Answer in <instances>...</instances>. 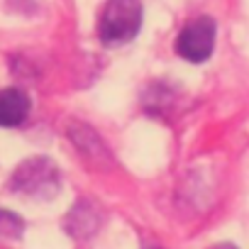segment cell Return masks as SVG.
Listing matches in <instances>:
<instances>
[{
  "mask_svg": "<svg viewBox=\"0 0 249 249\" xmlns=\"http://www.w3.org/2000/svg\"><path fill=\"white\" fill-rule=\"evenodd\" d=\"M13 3H18V10H22V3H25V0H13ZM30 3H32V0H30Z\"/></svg>",
  "mask_w": 249,
  "mask_h": 249,
  "instance_id": "ba28073f",
  "label": "cell"
},
{
  "mask_svg": "<svg viewBox=\"0 0 249 249\" xmlns=\"http://www.w3.org/2000/svg\"><path fill=\"white\" fill-rule=\"evenodd\" d=\"M142 27V3L140 0H107L103 8L100 22H98V35L100 42L107 47L127 44L130 39L137 37Z\"/></svg>",
  "mask_w": 249,
  "mask_h": 249,
  "instance_id": "7a4b0ae2",
  "label": "cell"
},
{
  "mask_svg": "<svg viewBox=\"0 0 249 249\" xmlns=\"http://www.w3.org/2000/svg\"><path fill=\"white\" fill-rule=\"evenodd\" d=\"M144 249H161V247H157V244H144Z\"/></svg>",
  "mask_w": 249,
  "mask_h": 249,
  "instance_id": "9c48e42d",
  "label": "cell"
},
{
  "mask_svg": "<svg viewBox=\"0 0 249 249\" xmlns=\"http://www.w3.org/2000/svg\"><path fill=\"white\" fill-rule=\"evenodd\" d=\"M30 115V98L20 88L0 90V127H18Z\"/></svg>",
  "mask_w": 249,
  "mask_h": 249,
  "instance_id": "277c9868",
  "label": "cell"
},
{
  "mask_svg": "<svg viewBox=\"0 0 249 249\" xmlns=\"http://www.w3.org/2000/svg\"><path fill=\"white\" fill-rule=\"evenodd\" d=\"M215 32H217L215 20L200 15L181 30L176 39V52L191 64H203L215 49Z\"/></svg>",
  "mask_w": 249,
  "mask_h": 249,
  "instance_id": "3957f363",
  "label": "cell"
},
{
  "mask_svg": "<svg viewBox=\"0 0 249 249\" xmlns=\"http://www.w3.org/2000/svg\"><path fill=\"white\" fill-rule=\"evenodd\" d=\"M98 227H100V215L90 203L83 200L71 208V213L66 217V230L71 237H90Z\"/></svg>",
  "mask_w": 249,
  "mask_h": 249,
  "instance_id": "5b68a950",
  "label": "cell"
},
{
  "mask_svg": "<svg viewBox=\"0 0 249 249\" xmlns=\"http://www.w3.org/2000/svg\"><path fill=\"white\" fill-rule=\"evenodd\" d=\"M59 186H61L59 166L47 157H32L22 161L10 176V188L27 198L49 200L59 193Z\"/></svg>",
  "mask_w": 249,
  "mask_h": 249,
  "instance_id": "6da1fadb",
  "label": "cell"
},
{
  "mask_svg": "<svg viewBox=\"0 0 249 249\" xmlns=\"http://www.w3.org/2000/svg\"><path fill=\"white\" fill-rule=\"evenodd\" d=\"M210 249H237L234 244H227V242H222V244H215V247H210Z\"/></svg>",
  "mask_w": 249,
  "mask_h": 249,
  "instance_id": "52a82bcc",
  "label": "cell"
},
{
  "mask_svg": "<svg viewBox=\"0 0 249 249\" xmlns=\"http://www.w3.org/2000/svg\"><path fill=\"white\" fill-rule=\"evenodd\" d=\"M22 232H25L22 217L15 215V213H10V210H3V208H0V239L13 242V239H20Z\"/></svg>",
  "mask_w": 249,
  "mask_h": 249,
  "instance_id": "8992f818",
  "label": "cell"
}]
</instances>
